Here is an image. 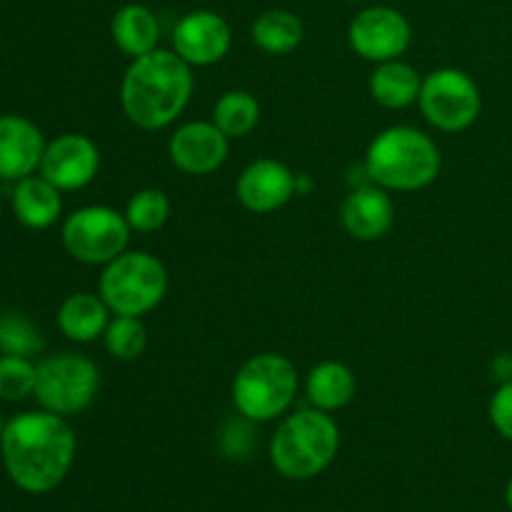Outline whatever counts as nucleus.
<instances>
[{
    "label": "nucleus",
    "instance_id": "obj_23",
    "mask_svg": "<svg viewBox=\"0 0 512 512\" xmlns=\"http://www.w3.org/2000/svg\"><path fill=\"white\" fill-rule=\"evenodd\" d=\"M213 123L228 138H245L260 123V103L248 90H228L213 108Z\"/></svg>",
    "mask_w": 512,
    "mask_h": 512
},
{
    "label": "nucleus",
    "instance_id": "obj_10",
    "mask_svg": "<svg viewBox=\"0 0 512 512\" xmlns=\"http://www.w3.org/2000/svg\"><path fill=\"white\" fill-rule=\"evenodd\" d=\"M413 40V25L390 5H370L360 10L348 25V43L360 58L370 63L398 60Z\"/></svg>",
    "mask_w": 512,
    "mask_h": 512
},
{
    "label": "nucleus",
    "instance_id": "obj_19",
    "mask_svg": "<svg viewBox=\"0 0 512 512\" xmlns=\"http://www.w3.org/2000/svg\"><path fill=\"white\" fill-rule=\"evenodd\" d=\"M110 35H113V43L118 45L125 55L140 58V55L158 48V15H155L148 5H123V8L113 15V20H110Z\"/></svg>",
    "mask_w": 512,
    "mask_h": 512
},
{
    "label": "nucleus",
    "instance_id": "obj_8",
    "mask_svg": "<svg viewBox=\"0 0 512 512\" xmlns=\"http://www.w3.org/2000/svg\"><path fill=\"white\" fill-rule=\"evenodd\" d=\"M133 228L125 213L108 205H85L65 218L63 245L75 260L85 265H108L128 250Z\"/></svg>",
    "mask_w": 512,
    "mask_h": 512
},
{
    "label": "nucleus",
    "instance_id": "obj_31",
    "mask_svg": "<svg viewBox=\"0 0 512 512\" xmlns=\"http://www.w3.org/2000/svg\"><path fill=\"white\" fill-rule=\"evenodd\" d=\"M3 430H5V420H3V413H0V438H3Z\"/></svg>",
    "mask_w": 512,
    "mask_h": 512
},
{
    "label": "nucleus",
    "instance_id": "obj_21",
    "mask_svg": "<svg viewBox=\"0 0 512 512\" xmlns=\"http://www.w3.org/2000/svg\"><path fill=\"white\" fill-rule=\"evenodd\" d=\"M355 390H358V380H355L353 370L338 360H325V363L315 365L305 380V395H308L310 405L325 410V413L345 408L355 398Z\"/></svg>",
    "mask_w": 512,
    "mask_h": 512
},
{
    "label": "nucleus",
    "instance_id": "obj_5",
    "mask_svg": "<svg viewBox=\"0 0 512 512\" xmlns=\"http://www.w3.org/2000/svg\"><path fill=\"white\" fill-rule=\"evenodd\" d=\"M298 395V370L285 355H253L233 380V403L250 423H268L288 413Z\"/></svg>",
    "mask_w": 512,
    "mask_h": 512
},
{
    "label": "nucleus",
    "instance_id": "obj_12",
    "mask_svg": "<svg viewBox=\"0 0 512 512\" xmlns=\"http://www.w3.org/2000/svg\"><path fill=\"white\" fill-rule=\"evenodd\" d=\"M233 30L223 15L213 10H193L173 28V50L188 65H215L228 55Z\"/></svg>",
    "mask_w": 512,
    "mask_h": 512
},
{
    "label": "nucleus",
    "instance_id": "obj_30",
    "mask_svg": "<svg viewBox=\"0 0 512 512\" xmlns=\"http://www.w3.org/2000/svg\"><path fill=\"white\" fill-rule=\"evenodd\" d=\"M505 503H508V510L512 512V478L508 480V488H505Z\"/></svg>",
    "mask_w": 512,
    "mask_h": 512
},
{
    "label": "nucleus",
    "instance_id": "obj_1",
    "mask_svg": "<svg viewBox=\"0 0 512 512\" xmlns=\"http://www.w3.org/2000/svg\"><path fill=\"white\" fill-rule=\"evenodd\" d=\"M78 438L63 415L30 410L5 423L0 458L10 483L30 495H45L58 488L70 473Z\"/></svg>",
    "mask_w": 512,
    "mask_h": 512
},
{
    "label": "nucleus",
    "instance_id": "obj_25",
    "mask_svg": "<svg viewBox=\"0 0 512 512\" xmlns=\"http://www.w3.org/2000/svg\"><path fill=\"white\" fill-rule=\"evenodd\" d=\"M105 350L113 355L115 360H135L143 355L145 345H148V333L140 318L133 315H115L105 328Z\"/></svg>",
    "mask_w": 512,
    "mask_h": 512
},
{
    "label": "nucleus",
    "instance_id": "obj_16",
    "mask_svg": "<svg viewBox=\"0 0 512 512\" xmlns=\"http://www.w3.org/2000/svg\"><path fill=\"white\" fill-rule=\"evenodd\" d=\"M340 220L355 240H380L390 233L395 223V203L388 190L380 185L368 183L353 188L340 208Z\"/></svg>",
    "mask_w": 512,
    "mask_h": 512
},
{
    "label": "nucleus",
    "instance_id": "obj_33",
    "mask_svg": "<svg viewBox=\"0 0 512 512\" xmlns=\"http://www.w3.org/2000/svg\"><path fill=\"white\" fill-rule=\"evenodd\" d=\"M0 213H3V200H0Z\"/></svg>",
    "mask_w": 512,
    "mask_h": 512
},
{
    "label": "nucleus",
    "instance_id": "obj_2",
    "mask_svg": "<svg viewBox=\"0 0 512 512\" xmlns=\"http://www.w3.org/2000/svg\"><path fill=\"white\" fill-rule=\"evenodd\" d=\"M193 65L175 50L155 48L133 58L120 83L123 113L140 130L168 128L193 95Z\"/></svg>",
    "mask_w": 512,
    "mask_h": 512
},
{
    "label": "nucleus",
    "instance_id": "obj_17",
    "mask_svg": "<svg viewBox=\"0 0 512 512\" xmlns=\"http://www.w3.org/2000/svg\"><path fill=\"white\" fill-rule=\"evenodd\" d=\"M63 190L55 188L43 175H28L18 180L10 195V205L20 225L28 230H45L55 225L63 215Z\"/></svg>",
    "mask_w": 512,
    "mask_h": 512
},
{
    "label": "nucleus",
    "instance_id": "obj_14",
    "mask_svg": "<svg viewBox=\"0 0 512 512\" xmlns=\"http://www.w3.org/2000/svg\"><path fill=\"white\" fill-rule=\"evenodd\" d=\"M295 193H298L295 190V173L288 165L273 158L250 163L240 173L238 185H235V195H238L240 205L258 215L283 208Z\"/></svg>",
    "mask_w": 512,
    "mask_h": 512
},
{
    "label": "nucleus",
    "instance_id": "obj_32",
    "mask_svg": "<svg viewBox=\"0 0 512 512\" xmlns=\"http://www.w3.org/2000/svg\"><path fill=\"white\" fill-rule=\"evenodd\" d=\"M348 3H365V0H348Z\"/></svg>",
    "mask_w": 512,
    "mask_h": 512
},
{
    "label": "nucleus",
    "instance_id": "obj_15",
    "mask_svg": "<svg viewBox=\"0 0 512 512\" xmlns=\"http://www.w3.org/2000/svg\"><path fill=\"white\" fill-rule=\"evenodd\" d=\"M45 138L33 120L23 115H0V180L28 178L40 168Z\"/></svg>",
    "mask_w": 512,
    "mask_h": 512
},
{
    "label": "nucleus",
    "instance_id": "obj_11",
    "mask_svg": "<svg viewBox=\"0 0 512 512\" xmlns=\"http://www.w3.org/2000/svg\"><path fill=\"white\" fill-rule=\"evenodd\" d=\"M100 170V150L88 135L65 133L45 145L38 173L58 190H80L95 180Z\"/></svg>",
    "mask_w": 512,
    "mask_h": 512
},
{
    "label": "nucleus",
    "instance_id": "obj_28",
    "mask_svg": "<svg viewBox=\"0 0 512 512\" xmlns=\"http://www.w3.org/2000/svg\"><path fill=\"white\" fill-rule=\"evenodd\" d=\"M488 415L493 428L512 443V380H508V383H503L495 390L493 400H490Z\"/></svg>",
    "mask_w": 512,
    "mask_h": 512
},
{
    "label": "nucleus",
    "instance_id": "obj_13",
    "mask_svg": "<svg viewBox=\"0 0 512 512\" xmlns=\"http://www.w3.org/2000/svg\"><path fill=\"white\" fill-rule=\"evenodd\" d=\"M230 138L215 123L193 120L180 125L168 143V155L188 175H210L228 160Z\"/></svg>",
    "mask_w": 512,
    "mask_h": 512
},
{
    "label": "nucleus",
    "instance_id": "obj_26",
    "mask_svg": "<svg viewBox=\"0 0 512 512\" xmlns=\"http://www.w3.org/2000/svg\"><path fill=\"white\" fill-rule=\"evenodd\" d=\"M43 335L30 318L20 313L0 315V353L33 358L43 350Z\"/></svg>",
    "mask_w": 512,
    "mask_h": 512
},
{
    "label": "nucleus",
    "instance_id": "obj_22",
    "mask_svg": "<svg viewBox=\"0 0 512 512\" xmlns=\"http://www.w3.org/2000/svg\"><path fill=\"white\" fill-rule=\"evenodd\" d=\"M253 43L268 55H285L293 53L303 43V20L295 13L283 8L268 10L253 23Z\"/></svg>",
    "mask_w": 512,
    "mask_h": 512
},
{
    "label": "nucleus",
    "instance_id": "obj_4",
    "mask_svg": "<svg viewBox=\"0 0 512 512\" xmlns=\"http://www.w3.org/2000/svg\"><path fill=\"white\" fill-rule=\"evenodd\" d=\"M340 448L338 423L318 408L288 415L270 438V463L283 478L310 480L323 473Z\"/></svg>",
    "mask_w": 512,
    "mask_h": 512
},
{
    "label": "nucleus",
    "instance_id": "obj_20",
    "mask_svg": "<svg viewBox=\"0 0 512 512\" xmlns=\"http://www.w3.org/2000/svg\"><path fill=\"white\" fill-rule=\"evenodd\" d=\"M368 88L375 103H380L383 108L390 110H400L418 103L423 78H420V73L413 65L403 63V60L398 58L375 65V70L370 73Z\"/></svg>",
    "mask_w": 512,
    "mask_h": 512
},
{
    "label": "nucleus",
    "instance_id": "obj_24",
    "mask_svg": "<svg viewBox=\"0 0 512 512\" xmlns=\"http://www.w3.org/2000/svg\"><path fill=\"white\" fill-rule=\"evenodd\" d=\"M170 218V198L158 188H143L130 195L125 205V220L138 233H155Z\"/></svg>",
    "mask_w": 512,
    "mask_h": 512
},
{
    "label": "nucleus",
    "instance_id": "obj_7",
    "mask_svg": "<svg viewBox=\"0 0 512 512\" xmlns=\"http://www.w3.org/2000/svg\"><path fill=\"white\" fill-rule=\"evenodd\" d=\"M100 388L98 365L78 353H60L38 363L35 400L55 415H78L95 400Z\"/></svg>",
    "mask_w": 512,
    "mask_h": 512
},
{
    "label": "nucleus",
    "instance_id": "obj_27",
    "mask_svg": "<svg viewBox=\"0 0 512 512\" xmlns=\"http://www.w3.org/2000/svg\"><path fill=\"white\" fill-rule=\"evenodd\" d=\"M38 365L20 355H0V400L18 403L35 393Z\"/></svg>",
    "mask_w": 512,
    "mask_h": 512
},
{
    "label": "nucleus",
    "instance_id": "obj_29",
    "mask_svg": "<svg viewBox=\"0 0 512 512\" xmlns=\"http://www.w3.org/2000/svg\"><path fill=\"white\" fill-rule=\"evenodd\" d=\"M493 373L500 383H508V380H512V355L508 353L498 355L493 363Z\"/></svg>",
    "mask_w": 512,
    "mask_h": 512
},
{
    "label": "nucleus",
    "instance_id": "obj_9",
    "mask_svg": "<svg viewBox=\"0 0 512 512\" xmlns=\"http://www.w3.org/2000/svg\"><path fill=\"white\" fill-rule=\"evenodd\" d=\"M418 103L430 125L443 133H460L478 120L483 95L465 70L438 68L423 78Z\"/></svg>",
    "mask_w": 512,
    "mask_h": 512
},
{
    "label": "nucleus",
    "instance_id": "obj_6",
    "mask_svg": "<svg viewBox=\"0 0 512 512\" xmlns=\"http://www.w3.org/2000/svg\"><path fill=\"white\" fill-rule=\"evenodd\" d=\"M98 293L113 315L140 318L163 303L168 293V270L155 255L125 250L103 268Z\"/></svg>",
    "mask_w": 512,
    "mask_h": 512
},
{
    "label": "nucleus",
    "instance_id": "obj_3",
    "mask_svg": "<svg viewBox=\"0 0 512 512\" xmlns=\"http://www.w3.org/2000/svg\"><path fill=\"white\" fill-rule=\"evenodd\" d=\"M443 168L440 148L428 133L413 125H393L373 138L365 153L370 180L385 190L428 188Z\"/></svg>",
    "mask_w": 512,
    "mask_h": 512
},
{
    "label": "nucleus",
    "instance_id": "obj_18",
    "mask_svg": "<svg viewBox=\"0 0 512 512\" xmlns=\"http://www.w3.org/2000/svg\"><path fill=\"white\" fill-rule=\"evenodd\" d=\"M110 323V308L93 293H73L60 303L58 328L73 343H93L103 338Z\"/></svg>",
    "mask_w": 512,
    "mask_h": 512
}]
</instances>
